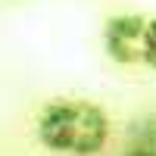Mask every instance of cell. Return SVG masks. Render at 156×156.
<instances>
[{"label": "cell", "instance_id": "cell-1", "mask_svg": "<svg viewBox=\"0 0 156 156\" xmlns=\"http://www.w3.org/2000/svg\"><path fill=\"white\" fill-rule=\"evenodd\" d=\"M37 140L56 153L94 156L109 140V119L97 103L53 100L37 115Z\"/></svg>", "mask_w": 156, "mask_h": 156}, {"label": "cell", "instance_id": "cell-2", "mask_svg": "<svg viewBox=\"0 0 156 156\" xmlns=\"http://www.w3.org/2000/svg\"><path fill=\"white\" fill-rule=\"evenodd\" d=\"M147 16L140 12H119L103 28V50L115 62H144V31Z\"/></svg>", "mask_w": 156, "mask_h": 156}, {"label": "cell", "instance_id": "cell-3", "mask_svg": "<svg viewBox=\"0 0 156 156\" xmlns=\"http://www.w3.org/2000/svg\"><path fill=\"white\" fill-rule=\"evenodd\" d=\"M144 62L156 69V16L147 22V31H144Z\"/></svg>", "mask_w": 156, "mask_h": 156}, {"label": "cell", "instance_id": "cell-4", "mask_svg": "<svg viewBox=\"0 0 156 156\" xmlns=\"http://www.w3.org/2000/svg\"><path fill=\"white\" fill-rule=\"evenodd\" d=\"M125 156H156V147H134V150H128Z\"/></svg>", "mask_w": 156, "mask_h": 156}]
</instances>
